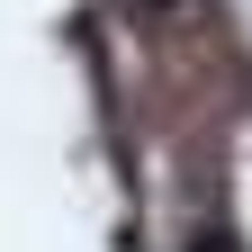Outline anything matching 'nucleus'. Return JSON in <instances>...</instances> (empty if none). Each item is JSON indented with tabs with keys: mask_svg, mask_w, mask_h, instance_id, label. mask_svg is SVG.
<instances>
[{
	"mask_svg": "<svg viewBox=\"0 0 252 252\" xmlns=\"http://www.w3.org/2000/svg\"><path fill=\"white\" fill-rule=\"evenodd\" d=\"M189 252H234V234H198V243H189Z\"/></svg>",
	"mask_w": 252,
	"mask_h": 252,
	"instance_id": "1",
	"label": "nucleus"
},
{
	"mask_svg": "<svg viewBox=\"0 0 252 252\" xmlns=\"http://www.w3.org/2000/svg\"><path fill=\"white\" fill-rule=\"evenodd\" d=\"M153 9H180V0H153Z\"/></svg>",
	"mask_w": 252,
	"mask_h": 252,
	"instance_id": "2",
	"label": "nucleus"
}]
</instances>
